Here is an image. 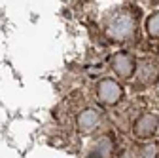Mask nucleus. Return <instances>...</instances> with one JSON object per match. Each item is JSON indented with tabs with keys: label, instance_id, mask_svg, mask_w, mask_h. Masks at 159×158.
Masks as SVG:
<instances>
[{
	"label": "nucleus",
	"instance_id": "obj_1",
	"mask_svg": "<svg viewBox=\"0 0 159 158\" xmlns=\"http://www.w3.org/2000/svg\"><path fill=\"white\" fill-rule=\"evenodd\" d=\"M146 27H148V32H150L152 36H159V13H153V15L148 19Z\"/></svg>",
	"mask_w": 159,
	"mask_h": 158
}]
</instances>
